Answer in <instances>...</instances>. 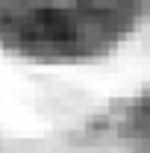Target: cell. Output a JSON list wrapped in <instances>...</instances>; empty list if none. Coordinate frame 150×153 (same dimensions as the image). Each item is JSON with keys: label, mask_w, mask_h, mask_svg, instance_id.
Returning <instances> with one entry per match:
<instances>
[{"label": "cell", "mask_w": 150, "mask_h": 153, "mask_svg": "<svg viewBox=\"0 0 150 153\" xmlns=\"http://www.w3.org/2000/svg\"><path fill=\"white\" fill-rule=\"evenodd\" d=\"M30 33L27 36L36 38V41H44V44H65V41H74V27L65 12H56V9H36L30 15Z\"/></svg>", "instance_id": "6da1fadb"}]
</instances>
